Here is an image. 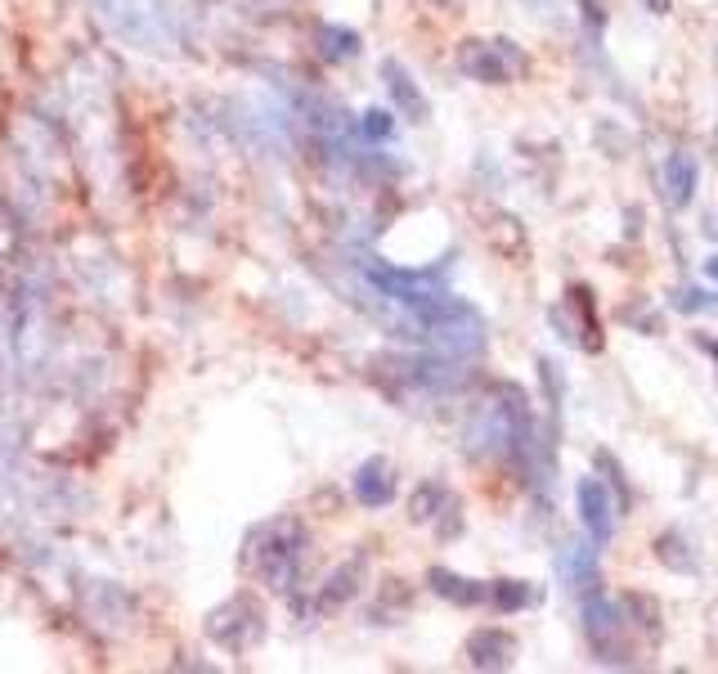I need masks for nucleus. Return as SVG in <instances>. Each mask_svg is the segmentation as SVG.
Listing matches in <instances>:
<instances>
[{
    "mask_svg": "<svg viewBox=\"0 0 718 674\" xmlns=\"http://www.w3.org/2000/svg\"><path fill=\"white\" fill-rule=\"evenodd\" d=\"M665 190L673 207H687L696 198V158L692 154H673L665 167Z\"/></svg>",
    "mask_w": 718,
    "mask_h": 674,
    "instance_id": "obj_9",
    "label": "nucleus"
},
{
    "mask_svg": "<svg viewBox=\"0 0 718 674\" xmlns=\"http://www.w3.org/2000/svg\"><path fill=\"white\" fill-rule=\"evenodd\" d=\"M512 652H516V643H512V634H503V629H480V634H472V639H467V657H472L476 670H508Z\"/></svg>",
    "mask_w": 718,
    "mask_h": 674,
    "instance_id": "obj_7",
    "label": "nucleus"
},
{
    "mask_svg": "<svg viewBox=\"0 0 718 674\" xmlns=\"http://www.w3.org/2000/svg\"><path fill=\"white\" fill-rule=\"evenodd\" d=\"M387 86H391L395 104L409 112L413 122H423V118H427V99H423L418 91H413V82L404 77V68H400V63H387Z\"/></svg>",
    "mask_w": 718,
    "mask_h": 674,
    "instance_id": "obj_11",
    "label": "nucleus"
},
{
    "mask_svg": "<svg viewBox=\"0 0 718 674\" xmlns=\"http://www.w3.org/2000/svg\"><path fill=\"white\" fill-rule=\"evenodd\" d=\"M660 562L665 567H673V571H692L696 562H692V553H687V540H678V535H660Z\"/></svg>",
    "mask_w": 718,
    "mask_h": 674,
    "instance_id": "obj_14",
    "label": "nucleus"
},
{
    "mask_svg": "<svg viewBox=\"0 0 718 674\" xmlns=\"http://www.w3.org/2000/svg\"><path fill=\"white\" fill-rule=\"evenodd\" d=\"M104 23L126 36L144 50H175L180 46V23L167 0H99Z\"/></svg>",
    "mask_w": 718,
    "mask_h": 674,
    "instance_id": "obj_1",
    "label": "nucleus"
},
{
    "mask_svg": "<svg viewBox=\"0 0 718 674\" xmlns=\"http://www.w3.org/2000/svg\"><path fill=\"white\" fill-rule=\"evenodd\" d=\"M575 495H580V517H584L588 535H593L597 544H607L611 531H616V500H611V491H607V485H601L597 477H584Z\"/></svg>",
    "mask_w": 718,
    "mask_h": 674,
    "instance_id": "obj_4",
    "label": "nucleus"
},
{
    "mask_svg": "<svg viewBox=\"0 0 718 674\" xmlns=\"http://www.w3.org/2000/svg\"><path fill=\"white\" fill-rule=\"evenodd\" d=\"M364 131H368V140H391V131H395V122H391V112H382V108H373V112H364Z\"/></svg>",
    "mask_w": 718,
    "mask_h": 674,
    "instance_id": "obj_19",
    "label": "nucleus"
},
{
    "mask_svg": "<svg viewBox=\"0 0 718 674\" xmlns=\"http://www.w3.org/2000/svg\"><path fill=\"white\" fill-rule=\"evenodd\" d=\"M701 347L714 356V364H718V342H714V337H701Z\"/></svg>",
    "mask_w": 718,
    "mask_h": 674,
    "instance_id": "obj_21",
    "label": "nucleus"
},
{
    "mask_svg": "<svg viewBox=\"0 0 718 674\" xmlns=\"http://www.w3.org/2000/svg\"><path fill=\"white\" fill-rule=\"evenodd\" d=\"M642 5H652V14H669V0H642Z\"/></svg>",
    "mask_w": 718,
    "mask_h": 674,
    "instance_id": "obj_20",
    "label": "nucleus"
},
{
    "mask_svg": "<svg viewBox=\"0 0 718 674\" xmlns=\"http://www.w3.org/2000/svg\"><path fill=\"white\" fill-rule=\"evenodd\" d=\"M571 306L580 311V342L588 351L601 347V324H597V311H593V292L588 288H571Z\"/></svg>",
    "mask_w": 718,
    "mask_h": 674,
    "instance_id": "obj_12",
    "label": "nucleus"
},
{
    "mask_svg": "<svg viewBox=\"0 0 718 674\" xmlns=\"http://www.w3.org/2000/svg\"><path fill=\"white\" fill-rule=\"evenodd\" d=\"M324 36H328V59H351V55H360V36L355 32H342V27H324Z\"/></svg>",
    "mask_w": 718,
    "mask_h": 674,
    "instance_id": "obj_17",
    "label": "nucleus"
},
{
    "mask_svg": "<svg viewBox=\"0 0 718 674\" xmlns=\"http://www.w3.org/2000/svg\"><path fill=\"white\" fill-rule=\"evenodd\" d=\"M355 500L364 508H382L395 500V477H391V464L382 459H368L360 472H355Z\"/></svg>",
    "mask_w": 718,
    "mask_h": 674,
    "instance_id": "obj_8",
    "label": "nucleus"
},
{
    "mask_svg": "<svg viewBox=\"0 0 718 674\" xmlns=\"http://www.w3.org/2000/svg\"><path fill=\"white\" fill-rule=\"evenodd\" d=\"M463 72L485 86H503L516 72H525V55L512 41H489V46L472 41V46H463Z\"/></svg>",
    "mask_w": 718,
    "mask_h": 674,
    "instance_id": "obj_3",
    "label": "nucleus"
},
{
    "mask_svg": "<svg viewBox=\"0 0 718 674\" xmlns=\"http://www.w3.org/2000/svg\"><path fill=\"white\" fill-rule=\"evenodd\" d=\"M673 311H683V315H692V311H718V297H709L701 288H683V292L673 297Z\"/></svg>",
    "mask_w": 718,
    "mask_h": 674,
    "instance_id": "obj_18",
    "label": "nucleus"
},
{
    "mask_svg": "<svg viewBox=\"0 0 718 674\" xmlns=\"http://www.w3.org/2000/svg\"><path fill=\"white\" fill-rule=\"evenodd\" d=\"M584 634L593 639V648H597V652H611V643L624 634V607H620V603H611V598L593 593L588 603H584Z\"/></svg>",
    "mask_w": 718,
    "mask_h": 674,
    "instance_id": "obj_5",
    "label": "nucleus"
},
{
    "mask_svg": "<svg viewBox=\"0 0 718 674\" xmlns=\"http://www.w3.org/2000/svg\"><path fill=\"white\" fill-rule=\"evenodd\" d=\"M440 504H449V495L440 491V485H423V491L413 495V521H431Z\"/></svg>",
    "mask_w": 718,
    "mask_h": 674,
    "instance_id": "obj_16",
    "label": "nucleus"
},
{
    "mask_svg": "<svg viewBox=\"0 0 718 674\" xmlns=\"http://www.w3.org/2000/svg\"><path fill=\"white\" fill-rule=\"evenodd\" d=\"M489 598H495L503 612H516V607H525V603H535V589L521 585V580H499L495 589H489Z\"/></svg>",
    "mask_w": 718,
    "mask_h": 674,
    "instance_id": "obj_13",
    "label": "nucleus"
},
{
    "mask_svg": "<svg viewBox=\"0 0 718 674\" xmlns=\"http://www.w3.org/2000/svg\"><path fill=\"white\" fill-rule=\"evenodd\" d=\"M431 589H436L440 598H449V603H459V607H472V603H485V598H489L485 585H476V580H467V576H453V571H445V567L431 571Z\"/></svg>",
    "mask_w": 718,
    "mask_h": 674,
    "instance_id": "obj_10",
    "label": "nucleus"
},
{
    "mask_svg": "<svg viewBox=\"0 0 718 674\" xmlns=\"http://www.w3.org/2000/svg\"><path fill=\"white\" fill-rule=\"evenodd\" d=\"M364 571V557H355L351 562V571H337V580H332V589L324 593V612H332L337 603H342V598H351L355 593V576Z\"/></svg>",
    "mask_w": 718,
    "mask_h": 674,
    "instance_id": "obj_15",
    "label": "nucleus"
},
{
    "mask_svg": "<svg viewBox=\"0 0 718 674\" xmlns=\"http://www.w3.org/2000/svg\"><path fill=\"white\" fill-rule=\"evenodd\" d=\"M557 571H561V580H565V585L580 589V593H593V589L601 585L597 549H593V544H580V540L561 549V557H557Z\"/></svg>",
    "mask_w": 718,
    "mask_h": 674,
    "instance_id": "obj_6",
    "label": "nucleus"
},
{
    "mask_svg": "<svg viewBox=\"0 0 718 674\" xmlns=\"http://www.w3.org/2000/svg\"><path fill=\"white\" fill-rule=\"evenodd\" d=\"M705 270H709V279H718V256H709V266H705Z\"/></svg>",
    "mask_w": 718,
    "mask_h": 674,
    "instance_id": "obj_22",
    "label": "nucleus"
},
{
    "mask_svg": "<svg viewBox=\"0 0 718 674\" xmlns=\"http://www.w3.org/2000/svg\"><path fill=\"white\" fill-rule=\"evenodd\" d=\"M260 535H266V544L252 540V549H247L252 567L260 571V580H266V585L288 589L292 576H296V562H301V544H306V535H301L296 521H275V527H266Z\"/></svg>",
    "mask_w": 718,
    "mask_h": 674,
    "instance_id": "obj_2",
    "label": "nucleus"
}]
</instances>
